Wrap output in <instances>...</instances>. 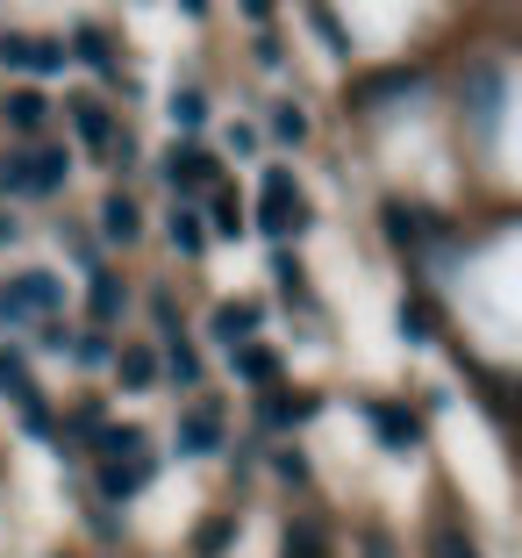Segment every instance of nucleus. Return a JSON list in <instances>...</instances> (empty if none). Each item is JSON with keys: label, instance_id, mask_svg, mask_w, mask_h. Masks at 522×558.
<instances>
[{"label": "nucleus", "instance_id": "dca6fc26", "mask_svg": "<svg viewBox=\"0 0 522 558\" xmlns=\"http://www.w3.org/2000/svg\"><path fill=\"white\" fill-rule=\"evenodd\" d=\"M272 144H287V150L308 144V116H301L294 100H279V108H272Z\"/></svg>", "mask_w": 522, "mask_h": 558}, {"label": "nucleus", "instance_id": "ddd939ff", "mask_svg": "<svg viewBox=\"0 0 522 558\" xmlns=\"http://www.w3.org/2000/svg\"><path fill=\"white\" fill-rule=\"evenodd\" d=\"M215 444H222V423H215V415H186V423H180V451H194V459H208Z\"/></svg>", "mask_w": 522, "mask_h": 558}, {"label": "nucleus", "instance_id": "4468645a", "mask_svg": "<svg viewBox=\"0 0 522 558\" xmlns=\"http://www.w3.org/2000/svg\"><path fill=\"white\" fill-rule=\"evenodd\" d=\"M0 395H15L22 409H44L36 387H29V373H22V351H0Z\"/></svg>", "mask_w": 522, "mask_h": 558}, {"label": "nucleus", "instance_id": "1a4fd4ad", "mask_svg": "<svg viewBox=\"0 0 522 558\" xmlns=\"http://www.w3.org/2000/svg\"><path fill=\"white\" fill-rule=\"evenodd\" d=\"M208 172H215V165L201 158L194 144H186V150H172V158H165V180H172V186H208Z\"/></svg>", "mask_w": 522, "mask_h": 558}, {"label": "nucleus", "instance_id": "6e6552de", "mask_svg": "<svg viewBox=\"0 0 522 558\" xmlns=\"http://www.w3.org/2000/svg\"><path fill=\"white\" fill-rule=\"evenodd\" d=\"M172 251H180V258H201V251H208V222H201L194 208H172Z\"/></svg>", "mask_w": 522, "mask_h": 558}, {"label": "nucleus", "instance_id": "cd10ccee", "mask_svg": "<svg viewBox=\"0 0 522 558\" xmlns=\"http://www.w3.org/2000/svg\"><path fill=\"white\" fill-rule=\"evenodd\" d=\"M72 351H80L86 365H108V344H100V337H72Z\"/></svg>", "mask_w": 522, "mask_h": 558}, {"label": "nucleus", "instance_id": "9d476101", "mask_svg": "<svg viewBox=\"0 0 522 558\" xmlns=\"http://www.w3.org/2000/svg\"><path fill=\"white\" fill-rule=\"evenodd\" d=\"M236 379H251V387L279 379V351H265V344H236Z\"/></svg>", "mask_w": 522, "mask_h": 558}, {"label": "nucleus", "instance_id": "4be33fe9", "mask_svg": "<svg viewBox=\"0 0 522 558\" xmlns=\"http://www.w3.org/2000/svg\"><path fill=\"white\" fill-rule=\"evenodd\" d=\"M165 373L180 379V387H194V379H201V359H194V344H186V337H180L172 351H165Z\"/></svg>", "mask_w": 522, "mask_h": 558}, {"label": "nucleus", "instance_id": "39448f33", "mask_svg": "<svg viewBox=\"0 0 522 558\" xmlns=\"http://www.w3.org/2000/svg\"><path fill=\"white\" fill-rule=\"evenodd\" d=\"M373 429H379V444H387V451H415V444H423V423H415L401 401H379V409H373Z\"/></svg>", "mask_w": 522, "mask_h": 558}, {"label": "nucleus", "instance_id": "2eb2a0df", "mask_svg": "<svg viewBox=\"0 0 522 558\" xmlns=\"http://www.w3.org/2000/svg\"><path fill=\"white\" fill-rule=\"evenodd\" d=\"M315 415V395H272L265 401V423L272 429H294V423H308Z\"/></svg>", "mask_w": 522, "mask_h": 558}, {"label": "nucleus", "instance_id": "f3484780", "mask_svg": "<svg viewBox=\"0 0 522 558\" xmlns=\"http://www.w3.org/2000/svg\"><path fill=\"white\" fill-rule=\"evenodd\" d=\"M72 116H80V130L94 136V158H114V130H108V116H100L94 100H72Z\"/></svg>", "mask_w": 522, "mask_h": 558}, {"label": "nucleus", "instance_id": "a211bd4d", "mask_svg": "<svg viewBox=\"0 0 522 558\" xmlns=\"http://www.w3.org/2000/svg\"><path fill=\"white\" fill-rule=\"evenodd\" d=\"M122 308H130V294H122V279H114V272H94V323H114Z\"/></svg>", "mask_w": 522, "mask_h": 558}, {"label": "nucleus", "instance_id": "9b49d317", "mask_svg": "<svg viewBox=\"0 0 522 558\" xmlns=\"http://www.w3.org/2000/svg\"><path fill=\"white\" fill-rule=\"evenodd\" d=\"M465 100H473L479 130H494V116H501V72H479V80L465 86Z\"/></svg>", "mask_w": 522, "mask_h": 558}, {"label": "nucleus", "instance_id": "f03ea898", "mask_svg": "<svg viewBox=\"0 0 522 558\" xmlns=\"http://www.w3.org/2000/svg\"><path fill=\"white\" fill-rule=\"evenodd\" d=\"M50 308H65V287L50 272H15L0 287V315L8 323H29V315H50Z\"/></svg>", "mask_w": 522, "mask_h": 558}, {"label": "nucleus", "instance_id": "412c9836", "mask_svg": "<svg viewBox=\"0 0 522 558\" xmlns=\"http://www.w3.org/2000/svg\"><path fill=\"white\" fill-rule=\"evenodd\" d=\"M114 373H122V387H130V395H144L150 379H158V365H150V351H122V359H114Z\"/></svg>", "mask_w": 522, "mask_h": 558}, {"label": "nucleus", "instance_id": "f8f14e48", "mask_svg": "<svg viewBox=\"0 0 522 558\" xmlns=\"http://www.w3.org/2000/svg\"><path fill=\"white\" fill-rule=\"evenodd\" d=\"M379 222H387V236H393L401 251H415V236L429 230L423 215H415V208H401V201H387V208H379Z\"/></svg>", "mask_w": 522, "mask_h": 558}, {"label": "nucleus", "instance_id": "393cba45", "mask_svg": "<svg viewBox=\"0 0 522 558\" xmlns=\"http://www.w3.org/2000/svg\"><path fill=\"white\" fill-rule=\"evenodd\" d=\"M287 558H329L315 530H287Z\"/></svg>", "mask_w": 522, "mask_h": 558}, {"label": "nucleus", "instance_id": "f257e3e1", "mask_svg": "<svg viewBox=\"0 0 522 558\" xmlns=\"http://www.w3.org/2000/svg\"><path fill=\"white\" fill-rule=\"evenodd\" d=\"M0 186H8V194H58V186H65V150L58 144L15 150V158L0 165Z\"/></svg>", "mask_w": 522, "mask_h": 558}, {"label": "nucleus", "instance_id": "0eeeda50", "mask_svg": "<svg viewBox=\"0 0 522 558\" xmlns=\"http://www.w3.org/2000/svg\"><path fill=\"white\" fill-rule=\"evenodd\" d=\"M251 329H258V308H251V301L215 308V337H222V344H251Z\"/></svg>", "mask_w": 522, "mask_h": 558}, {"label": "nucleus", "instance_id": "7ed1b4c3", "mask_svg": "<svg viewBox=\"0 0 522 558\" xmlns=\"http://www.w3.org/2000/svg\"><path fill=\"white\" fill-rule=\"evenodd\" d=\"M258 222H265V236H294V230H308V201L294 194V180H287V172H272V180H265Z\"/></svg>", "mask_w": 522, "mask_h": 558}, {"label": "nucleus", "instance_id": "2f4dec72", "mask_svg": "<svg viewBox=\"0 0 522 558\" xmlns=\"http://www.w3.org/2000/svg\"><path fill=\"white\" fill-rule=\"evenodd\" d=\"M0 244H15V222H8V215H0Z\"/></svg>", "mask_w": 522, "mask_h": 558}, {"label": "nucleus", "instance_id": "6ab92c4d", "mask_svg": "<svg viewBox=\"0 0 522 558\" xmlns=\"http://www.w3.org/2000/svg\"><path fill=\"white\" fill-rule=\"evenodd\" d=\"M144 480H150V465H100V494H114V501H130Z\"/></svg>", "mask_w": 522, "mask_h": 558}, {"label": "nucleus", "instance_id": "a878e982", "mask_svg": "<svg viewBox=\"0 0 522 558\" xmlns=\"http://www.w3.org/2000/svg\"><path fill=\"white\" fill-rule=\"evenodd\" d=\"M272 272H279V287H287V294H308V287H301V265L287 258V251H279V258H272Z\"/></svg>", "mask_w": 522, "mask_h": 558}, {"label": "nucleus", "instance_id": "20e7f679", "mask_svg": "<svg viewBox=\"0 0 522 558\" xmlns=\"http://www.w3.org/2000/svg\"><path fill=\"white\" fill-rule=\"evenodd\" d=\"M0 65H8V72H58V65H65V50L44 44V36H0Z\"/></svg>", "mask_w": 522, "mask_h": 558}, {"label": "nucleus", "instance_id": "b1692460", "mask_svg": "<svg viewBox=\"0 0 522 558\" xmlns=\"http://www.w3.org/2000/svg\"><path fill=\"white\" fill-rule=\"evenodd\" d=\"M415 86H423V80H415V72H379V80H373V100H393V94H415Z\"/></svg>", "mask_w": 522, "mask_h": 558}, {"label": "nucleus", "instance_id": "bb28decb", "mask_svg": "<svg viewBox=\"0 0 522 558\" xmlns=\"http://www.w3.org/2000/svg\"><path fill=\"white\" fill-rule=\"evenodd\" d=\"M401 337H415V344H423V337H429V315L423 308H401Z\"/></svg>", "mask_w": 522, "mask_h": 558}, {"label": "nucleus", "instance_id": "c756f323", "mask_svg": "<svg viewBox=\"0 0 522 558\" xmlns=\"http://www.w3.org/2000/svg\"><path fill=\"white\" fill-rule=\"evenodd\" d=\"M222 544H229V523H208V530H201V551H208V558L222 551Z\"/></svg>", "mask_w": 522, "mask_h": 558}, {"label": "nucleus", "instance_id": "5701e85b", "mask_svg": "<svg viewBox=\"0 0 522 558\" xmlns=\"http://www.w3.org/2000/svg\"><path fill=\"white\" fill-rule=\"evenodd\" d=\"M201 116H208L201 94H172V122H180V130H201Z\"/></svg>", "mask_w": 522, "mask_h": 558}, {"label": "nucleus", "instance_id": "c85d7f7f", "mask_svg": "<svg viewBox=\"0 0 522 558\" xmlns=\"http://www.w3.org/2000/svg\"><path fill=\"white\" fill-rule=\"evenodd\" d=\"M215 230H244V208L236 201H215Z\"/></svg>", "mask_w": 522, "mask_h": 558}, {"label": "nucleus", "instance_id": "aec40b11", "mask_svg": "<svg viewBox=\"0 0 522 558\" xmlns=\"http://www.w3.org/2000/svg\"><path fill=\"white\" fill-rule=\"evenodd\" d=\"M0 116L15 122V130H36V122H44L50 108H44V94H8V100H0Z\"/></svg>", "mask_w": 522, "mask_h": 558}, {"label": "nucleus", "instance_id": "7c9ffc66", "mask_svg": "<svg viewBox=\"0 0 522 558\" xmlns=\"http://www.w3.org/2000/svg\"><path fill=\"white\" fill-rule=\"evenodd\" d=\"M437 558H479L473 544H458V537H437Z\"/></svg>", "mask_w": 522, "mask_h": 558}, {"label": "nucleus", "instance_id": "423d86ee", "mask_svg": "<svg viewBox=\"0 0 522 558\" xmlns=\"http://www.w3.org/2000/svg\"><path fill=\"white\" fill-rule=\"evenodd\" d=\"M100 230H108L114 244H136V230H144L136 201H130V194H108V201H100Z\"/></svg>", "mask_w": 522, "mask_h": 558}]
</instances>
